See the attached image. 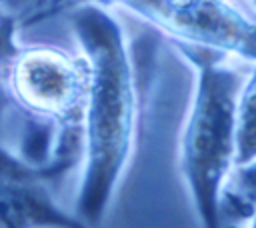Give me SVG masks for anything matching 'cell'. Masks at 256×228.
I'll use <instances>...</instances> for the list:
<instances>
[{
	"mask_svg": "<svg viewBox=\"0 0 256 228\" xmlns=\"http://www.w3.org/2000/svg\"><path fill=\"white\" fill-rule=\"evenodd\" d=\"M250 228H256V210H254L252 216H250Z\"/></svg>",
	"mask_w": 256,
	"mask_h": 228,
	"instance_id": "cell-8",
	"label": "cell"
},
{
	"mask_svg": "<svg viewBox=\"0 0 256 228\" xmlns=\"http://www.w3.org/2000/svg\"><path fill=\"white\" fill-rule=\"evenodd\" d=\"M256 158V64L244 78L236 102L234 168Z\"/></svg>",
	"mask_w": 256,
	"mask_h": 228,
	"instance_id": "cell-5",
	"label": "cell"
},
{
	"mask_svg": "<svg viewBox=\"0 0 256 228\" xmlns=\"http://www.w3.org/2000/svg\"><path fill=\"white\" fill-rule=\"evenodd\" d=\"M70 24L88 68L80 120L84 172L76 212L84 226H96L108 212L136 144L140 92L124 28L108 8L80 4Z\"/></svg>",
	"mask_w": 256,
	"mask_h": 228,
	"instance_id": "cell-1",
	"label": "cell"
},
{
	"mask_svg": "<svg viewBox=\"0 0 256 228\" xmlns=\"http://www.w3.org/2000/svg\"><path fill=\"white\" fill-rule=\"evenodd\" d=\"M12 90L30 110L50 116L60 128L80 126L86 98L88 68L84 58H74L56 48H30L18 54Z\"/></svg>",
	"mask_w": 256,
	"mask_h": 228,
	"instance_id": "cell-4",
	"label": "cell"
},
{
	"mask_svg": "<svg viewBox=\"0 0 256 228\" xmlns=\"http://www.w3.org/2000/svg\"><path fill=\"white\" fill-rule=\"evenodd\" d=\"M172 44L196 74L178 144L180 174L202 228H224L222 194L234 170L236 102L244 76L228 56L182 42Z\"/></svg>",
	"mask_w": 256,
	"mask_h": 228,
	"instance_id": "cell-2",
	"label": "cell"
},
{
	"mask_svg": "<svg viewBox=\"0 0 256 228\" xmlns=\"http://www.w3.org/2000/svg\"><path fill=\"white\" fill-rule=\"evenodd\" d=\"M230 176L232 178L228 180L234 182L232 186L226 184L222 194V204L230 202L232 206H242L252 216V212L256 210V158L242 166H236L230 172Z\"/></svg>",
	"mask_w": 256,
	"mask_h": 228,
	"instance_id": "cell-6",
	"label": "cell"
},
{
	"mask_svg": "<svg viewBox=\"0 0 256 228\" xmlns=\"http://www.w3.org/2000/svg\"><path fill=\"white\" fill-rule=\"evenodd\" d=\"M80 4H98V6H104V8H108V6H118L120 4V0H78Z\"/></svg>",
	"mask_w": 256,
	"mask_h": 228,
	"instance_id": "cell-7",
	"label": "cell"
},
{
	"mask_svg": "<svg viewBox=\"0 0 256 228\" xmlns=\"http://www.w3.org/2000/svg\"><path fill=\"white\" fill-rule=\"evenodd\" d=\"M252 2H254V6H256V0H252Z\"/></svg>",
	"mask_w": 256,
	"mask_h": 228,
	"instance_id": "cell-9",
	"label": "cell"
},
{
	"mask_svg": "<svg viewBox=\"0 0 256 228\" xmlns=\"http://www.w3.org/2000/svg\"><path fill=\"white\" fill-rule=\"evenodd\" d=\"M172 42L256 64V20L230 0H120Z\"/></svg>",
	"mask_w": 256,
	"mask_h": 228,
	"instance_id": "cell-3",
	"label": "cell"
}]
</instances>
